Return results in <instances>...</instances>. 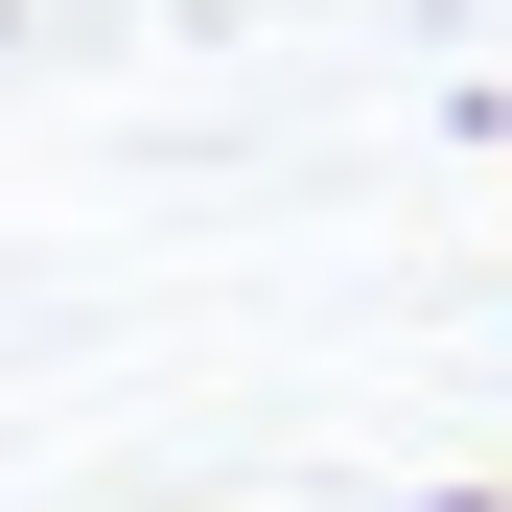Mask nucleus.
Instances as JSON below:
<instances>
[{
	"label": "nucleus",
	"mask_w": 512,
	"mask_h": 512,
	"mask_svg": "<svg viewBox=\"0 0 512 512\" xmlns=\"http://www.w3.org/2000/svg\"><path fill=\"white\" fill-rule=\"evenodd\" d=\"M419 512H512V489H419Z\"/></svg>",
	"instance_id": "f257e3e1"
}]
</instances>
